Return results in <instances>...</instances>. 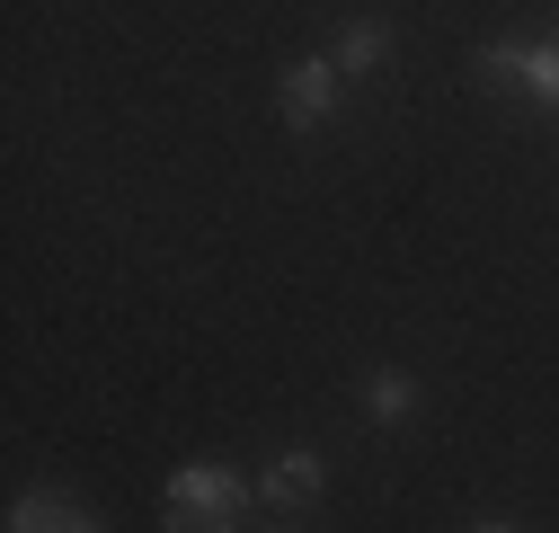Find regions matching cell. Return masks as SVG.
<instances>
[{"instance_id":"obj_6","label":"cell","mask_w":559,"mask_h":533,"mask_svg":"<svg viewBox=\"0 0 559 533\" xmlns=\"http://www.w3.org/2000/svg\"><path fill=\"white\" fill-rule=\"evenodd\" d=\"M417 400H427V391H417V374H408V365H382V374L365 382V418L391 436V427H408V418H417Z\"/></svg>"},{"instance_id":"obj_2","label":"cell","mask_w":559,"mask_h":533,"mask_svg":"<svg viewBox=\"0 0 559 533\" xmlns=\"http://www.w3.org/2000/svg\"><path fill=\"white\" fill-rule=\"evenodd\" d=\"M337 90H346L337 62H329V54H302V62H285V81H275V107H285L294 133H311V125L337 107Z\"/></svg>"},{"instance_id":"obj_3","label":"cell","mask_w":559,"mask_h":533,"mask_svg":"<svg viewBox=\"0 0 559 533\" xmlns=\"http://www.w3.org/2000/svg\"><path fill=\"white\" fill-rule=\"evenodd\" d=\"M479 72H498L533 98H559V45L550 36H498V45H479Z\"/></svg>"},{"instance_id":"obj_4","label":"cell","mask_w":559,"mask_h":533,"mask_svg":"<svg viewBox=\"0 0 559 533\" xmlns=\"http://www.w3.org/2000/svg\"><path fill=\"white\" fill-rule=\"evenodd\" d=\"M320 481H329V462H320L311 445H285V453L266 462L258 498H266V507H311V498H320Z\"/></svg>"},{"instance_id":"obj_7","label":"cell","mask_w":559,"mask_h":533,"mask_svg":"<svg viewBox=\"0 0 559 533\" xmlns=\"http://www.w3.org/2000/svg\"><path fill=\"white\" fill-rule=\"evenodd\" d=\"M45 533H90V524H81V516H72V507H62V516H53V524H45Z\"/></svg>"},{"instance_id":"obj_8","label":"cell","mask_w":559,"mask_h":533,"mask_svg":"<svg viewBox=\"0 0 559 533\" xmlns=\"http://www.w3.org/2000/svg\"><path fill=\"white\" fill-rule=\"evenodd\" d=\"M471 533H515V524H471Z\"/></svg>"},{"instance_id":"obj_9","label":"cell","mask_w":559,"mask_h":533,"mask_svg":"<svg viewBox=\"0 0 559 533\" xmlns=\"http://www.w3.org/2000/svg\"><path fill=\"white\" fill-rule=\"evenodd\" d=\"M550 45H559V36H550Z\"/></svg>"},{"instance_id":"obj_1","label":"cell","mask_w":559,"mask_h":533,"mask_svg":"<svg viewBox=\"0 0 559 533\" xmlns=\"http://www.w3.org/2000/svg\"><path fill=\"white\" fill-rule=\"evenodd\" d=\"M249 498H258V481H240L231 462H178L160 516H169V533H240Z\"/></svg>"},{"instance_id":"obj_5","label":"cell","mask_w":559,"mask_h":533,"mask_svg":"<svg viewBox=\"0 0 559 533\" xmlns=\"http://www.w3.org/2000/svg\"><path fill=\"white\" fill-rule=\"evenodd\" d=\"M329 62H337L346 81H365V72H382V62H391V27H382V19H346V27L329 36Z\"/></svg>"}]
</instances>
